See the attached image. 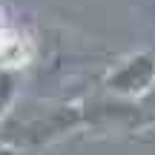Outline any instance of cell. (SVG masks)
<instances>
[{
  "label": "cell",
  "instance_id": "cell-1",
  "mask_svg": "<svg viewBox=\"0 0 155 155\" xmlns=\"http://www.w3.org/2000/svg\"><path fill=\"white\" fill-rule=\"evenodd\" d=\"M81 124L83 109L75 104H12V109L0 118V141H6L15 152H32L69 135Z\"/></svg>",
  "mask_w": 155,
  "mask_h": 155
},
{
  "label": "cell",
  "instance_id": "cell-2",
  "mask_svg": "<svg viewBox=\"0 0 155 155\" xmlns=\"http://www.w3.org/2000/svg\"><path fill=\"white\" fill-rule=\"evenodd\" d=\"M104 86L121 101H138L155 89V52L144 49L127 55L104 75Z\"/></svg>",
  "mask_w": 155,
  "mask_h": 155
},
{
  "label": "cell",
  "instance_id": "cell-3",
  "mask_svg": "<svg viewBox=\"0 0 155 155\" xmlns=\"http://www.w3.org/2000/svg\"><path fill=\"white\" fill-rule=\"evenodd\" d=\"M35 55V46L29 35L17 23L9 20L6 9H0V66L3 69H23Z\"/></svg>",
  "mask_w": 155,
  "mask_h": 155
},
{
  "label": "cell",
  "instance_id": "cell-4",
  "mask_svg": "<svg viewBox=\"0 0 155 155\" xmlns=\"http://www.w3.org/2000/svg\"><path fill=\"white\" fill-rule=\"evenodd\" d=\"M15 86H17V72L0 66V118L12 109V104H15V98H17Z\"/></svg>",
  "mask_w": 155,
  "mask_h": 155
}]
</instances>
